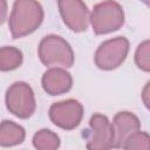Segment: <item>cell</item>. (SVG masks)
I'll return each mask as SVG.
<instances>
[{
    "label": "cell",
    "mask_w": 150,
    "mask_h": 150,
    "mask_svg": "<svg viewBox=\"0 0 150 150\" xmlns=\"http://www.w3.org/2000/svg\"><path fill=\"white\" fill-rule=\"evenodd\" d=\"M45 12L38 0H15L9 15L8 27L13 39L35 32L42 23Z\"/></svg>",
    "instance_id": "6da1fadb"
},
{
    "label": "cell",
    "mask_w": 150,
    "mask_h": 150,
    "mask_svg": "<svg viewBox=\"0 0 150 150\" xmlns=\"http://www.w3.org/2000/svg\"><path fill=\"white\" fill-rule=\"evenodd\" d=\"M40 61L47 66H60L70 68L74 64V52L70 45L60 35H46L39 43L38 48Z\"/></svg>",
    "instance_id": "7a4b0ae2"
},
{
    "label": "cell",
    "mask_w": 150,
    "mask_h": 150,
    "mask_svg": "<svg viewBox=\"0 0 150 150\" xmlns=\"http://www.w3.org/2000/svg\"><path fill=\"white\" fill-rule=\"evenodd\" d=\"M89 21L96 35H104L118 30L124 23L123 7L115 0L102 1L94 6Z\"/></svg>",
    "instance_id": "3957f363"
},
{
    "label": "cell",
    "mask_w": 150,
    "mask_h": 150,
    "mask_svg": "<svg viewBox=\"0 0 150 150\" xmlns=\"http://www.w3.org/2000/svg\"><path fill=\"white\" fill-rule=\"evenodd\" d=\"M5 102L8 111L21 120L29 118L36 109L34 91L32 87L23 81H16L8 87Z\"/></svg>",
    "instance_id": "277c9868"
},
{
    "label": "cell",
    "mask_w": 150,
    "mask_h": 150,
    "mask_svg": "<svg viewBox=\"0 0 150 150\" xmlns=\"http://www.w3.org/2000/svg\"><path fill=\"white\" fill-rule=\"evenodd\" d=\"M129 48V40L124 36H116L102 42L94 56L96 67L102 70L118 68L127 59Z\"/></svg>",
    "instance_id": "5b68a950"
},
{
    "label": "cell",
    "mask_w": 150,
    "mask_h": 150,
    "mask_svg": "<svg viewBox=\"0 0 150 150\" xmlns=\"http://www.w3.org/2000/svg\"><path fill=\"white\" fill-rule=\"evenodd\" d=\"M83 135L88 149L107 150L114 148V129L105 115L94 114L89 120V128Z\"/></svg>",
    "instance_id": "8992f818"
},
{
    "label": "cell",
    "mask_w": 150,
    "mask_h": 150,
    "mask_svg": "<svg viewBox=\"0 0 150 150\" xmlns=\"http://www.w3.org/2000/svg\"><path fill=\"white\" fill-rule=\"evenodd\" d=\"M83 105L74 98L55 102L50 105L48 116L49 120L63 130H73L77 128L83 118Z\"/></svg>",
    "instance_id": "52a82bcc"
},
{
    "label": "cell",
    "mask_w": 150,
    "mask_h": 150,
    "mask_svg": "<svg viewBox=\"0 0 150 150\" xmlns=\"http://www.w3.org/2000/svg\"><path fill=\"white\" fill-rule=\"evenodd\" d=\"M63 23L73 32H86L89 26L90 12L83 0H57Z\"/></svg>",
    "instance_id": "ba28073f"
},
{
    "label": "cell",
    "mask_w": 150,
    "mask_h": 150,
    "mask_svg": "<svg viewBox=\"0 0 150 150\" xmlns=\"http://www.w3.org/2000/svg\"><path fill=\"white\" fill-rule=\"evenodd\" d=\"M43 90L52 95H62L68 93L73 87V77L70 73L62 68H50L46 70L41 79Z\"/></svg>",
    "instance_id": "9c48e42d"
},
{
    "label": "cell",
    "mask_w": 150,
    "mask_h": 150,
    "mask_svg": "<svg viewBox=\"0 0 150 150\" xmlns=\"http://www.w3.org/2000/svg\"><path fill=\"white\" fill-rule=\"evenodd\" d=\"M114 129V148H122L125 139L141 130V122L138 117L130 111H120L112 120Z\"/></svg>",
    "instance_id": "30bf717a"
},
{
    "label": "cell",
    "mask_w": 150,
    "mask_h": 150,
    "mask_svg": "<svg viewBox=\"0 0 150 150\" xmlns=\"http://www.w3.org/2000/svg\"><path fill=\"white\" fill-rule=\"evenodd\" d=\"M26 131L20 124L5 120L0 122V146L9 148L21 144L25 141Z\"/></svg>",
    "instance_id": "8fae6325"
},
{
    "label": "cell",
    "mask_w": 150,
    "mask_h": 150,
    "mask_svg": "<svg viewBox=\"0 0 150 150\" xmlns=\"http://www.w3.org/2000/svg\"><path fill=\"white\" fill-rule=\"evenodd\" d=\"M22 52L13 46L0 47V71H12L22 64Z\"/></svg>",
    "instance_id": "7c38bea8"
},
{
    "label": "cell",
    "mask_w": 150,
    "mask_h": 150,
    "mask_svg": "<svg viewBox=\"0 0 150 150\" xmlns=\"http://www.w3.org/2000/svg\"><path fill=\"white\" fill-rule=\"evenodd\" d=\"M32 141L34 148L38 150H55L61 144L59 135L49 129H41L36 131Z\"/></svg>",
    "instance_id": "4fadbf2b"
},
{
    "label": "cell",
    "mask_w": 150,
    "mask_h": 150,
    "mask_svg": "<svg viewBox=\"0 0 150 150\" xmlns=\"http://www.w3.org/2000/svg\"><path fill=\"white\" fill-rule=\"evenodd\" d=\"M122 149H143V150H149L150 149V137L146 132L144 131H136L131 136H129L125 142L122 145Z\"/></svg>",
    "instance_id": "5bb4252c"
},
{
    "label": "cell",
    "mask_w": 150,
    "mask_h": 150,
    "mask_svg": "<svg viewBox=\"0 0 150 150\" xmlns=\"http://www.w3.org/2000/svg\"><path fill=\"white\" fill-rule=\"evenodd\" d=\"M135 62L136 66L143 71H150V42L145 40L141 42L135 53Z\"/></svg>",
    "instance_id": "9a60e30c"
},
{
    "label": "cell",
    "mask_w": 150,
    "mask_h": 150,
    "mask_svg": "<svg viewBox=\"0 0 150 150\" xmlns=\"http://www.w3.org/2000/svg\"><path fill=\"white\" fill-rule=\"evenodd\" d=\"M8 6L6 0H0V25H2L7 19Z\"/></svg>",
    "instance_id": "2e32d148"
},
{
    "label": "cell",
    "mask_w": 150,
    "mask_h": 150,
    "mask_svg": "<svg viewBox=\"0 0 150 150\" xmlns=\"http://www.w3.org/2000/svg\"><path fill=\"white\" fill-rule=\"evenodd\" d=\"M148 95H149V82L146 83V86H145V88L143 90V94H142V98H143V102L146 105V108H149V98H148Z\"/></svg>",
    "instance_id": "e0dca14e"
},
{
    "label": "cell",
    "mask_w": 150,
    "mask_h": 150,
    "mask_svg": "<svg viewBox=\"0 0 150 150\" xmlns=\"http://www.w3.org/2000/svg\"><path fill=\"white\" fill-rule=\"evenodd\" d=\"M142 2H144L146 6H149V4H150V0H141Z\"/></svg>",
    "instance_id": "ac0fdd59"
}]
</instances>
